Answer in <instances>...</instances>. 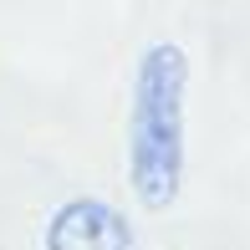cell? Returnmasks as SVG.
<instances>
[{"instance_id":"obj_1","label":"cell","mask_w":250,"mask_h":250,"mask_svg":"<svg viewBox=\"0 0 250 250\" xmlns=\"http://www.w3.org/2000/svg\"><path fill=\"white\" fill-rule=\"evenodd\" d=\"M184 102L189 56L179 41H153L133 72L128 184L143 209H168L184 189Z\"/></svg>"},{"instance_id":"obj_2","label":"cell","mask_w":250,"mask_h":250,"mask_svg":"<svg viewBox=\"0 0 250 250\" xmlns=\"http://www.w3.org/2000/svg\"><path fill=\"white\" fill-rule=\"evenodd\" d=\"M46 250H133V225L107 199H66L46 225Z\"/></svg>"}]
</instances>
